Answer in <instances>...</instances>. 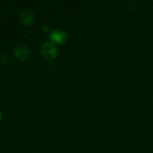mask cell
I'll return each mask as SVG.
<instances>
[{
    "instance_id": "cell-1",
    "label": "cell",
    "mask_w": 153,
    "mask_h": 153,
    "mask_svg": "<svg viewBox=\"0 0 153 153\" xmlns=\"http://www.w3.org/2000/svg\"><path fill=\"white\" fill-rule=\"evenodd\" d=\"M40 51L46 59L54 60L58 56V49L51 42H45L40 48Z\"/></svg>"
},
{
    "instance_id": "cell-2",
    "label": "cell",
    "mask_w": 153,
    "mask_h": 153,
    "mask_svg": "<svg viewBox=\"0 0 153 153\" xmlns=\"http://www.w3.org/2000/svg\"><path fill=\"white\" fill-rule=\"evenodd\" d=\"M49 40L54 45H62L67 41V35L63 30L55 29L49 34Z\"/></svg>"
},
{
    "instance_id": "cell-3",
    "label": "cell",
    "mask_w": 153,
    "mask_h": 153,
    "mask_svg": "<svg viewBox=\"0 0 153 153\" xmlns=\"http://www.w3.org/2000/svg\"><path fill=\"white\" fill-rule=\"evenodd\" d=\"M13 53L16 59L19 60V61H24L29 58L31 55V51L28 46L19 45L13 49Z\"/></svg>"
},
{
    "instance_id": "cell-4",
    "label": "cell",
    "mask_w": 153,
    "mask_h": 153,
    "mask_svg": "<svg viewBox=\"0 0 153 153\" xmlns=\"http://www.w3.org/2000/svg\"><path fill=\"white\" fill-rule=\"evenodd\" d=\"M19 19H20L22 24L28 26L34 22L35 16H34V12L31 9L25 8L21 10L20 13H19Z\"/></svg>"
},
{
    "instance_id": "cell-5",
    "label": "cell",
    "mask_w": 153,
    "mask_h": 153,
    "mask_svg": "<svg viewBox=\"0 0 153 153\" xmlns=\"http://www.w3.org/2000/svg\"><path fill=\"white\" fill-rule=\"evenodd\" d=\"M0 62L1 64H4V65H6V64H8L9 62V57L8 55L6 53H2L1 55H0Z\"/></svg>"
},
{
    "instance_id": "cell-6",
    "label": "cell",
    "mask_w": 153,
    "mask_h": 153,
    "mask_svg": "<svg viewBox=\"0 0 153 153\" xmlns=\"http://www.w3.org/2000/svg\"><path fill=\"white\" fill-rule=\"evenodd\" d=\"M49 27L47 26V25H46V26H44L43 28V31L44 33H47L48 31H49Z\"/></svg>"
},
{
    "instance_id": "cell-7",
    "label": "cell",
    "mask_w": 153,
    "mask_h": 153,
    "mask_svg": "<svg viewBox=\"0 0 153 153\" xmlns=\"http://www.w3.org/2000/svg\"><path fill=\"white\" fill-rule=\"evenodd\" d=\"M1 117H2V114H1V111H0V121H1Z\"/></svg>"
}]
</instances>
